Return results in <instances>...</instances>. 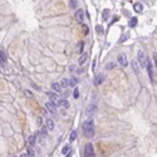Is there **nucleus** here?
<instances>
[{"label": "nucleus", "instance_id": "f257e3e1", "mask_svg": "<svg viewBox=\"0 0 157 157\" xmlns=\"http://www.w3.org/2000/svg\"><path fill=\"white\" fill-rule=\"evenodd\" d=\"M83 133L88 138L94 136V122L92 118H88L87 121H84V123H83Z\"/></svg>", "mask_w": 157, "mask_h": 157}, {"label": "nucleus", "instance_id": "f03ea898", "mask_svg": "<svg viewBox=\"0 0 157 157\" xmlns=\"http://www.w3.org/2000/svg\"><path fill=\"white\" fill-rule=\"evenodd\" d=\"M137 55H138V61L141 63V65L142 67H147V58H146V54H145V52L143 50H138V53H137Z\"/></svg>", "mask_w": 157, "mask_h": 157}, {"label": "nucleus", "instance_id": "7ed1b4c3", "mask_svg": "<svg viewBox=\"0 0 157 157\" xmlns=\"http://www.w3.org/2000/svg\"><path fill=\"white\" fill-rule=\"evenodd\" d=\"M84 157H94L93 146L91 143H87L84 147Z\"/></svg>", "mask_w": 157, "mask_h": 157}, {"label": "nucleus", "instance_id": "20e7f679", "mask_svg": "<svg viewBox=\"0 0 157 157\" xmlns=\"http://www.w3.org/2000/svg\"><path fill=\"white\" fill-rule=\"evenodd\" d=\"M74 16H75V20H77L79 24H82L83 20H84V11H83L82 9H78V10L75 11Z\"/></svg>", "mask_w": 157, "mask_h": 157}, {"label": "nucleus", "instance_id": "39448f33", "mask_svg": "<svg viewBox=\"0 0 157 157\" xmlns=\"http://www.w3.org/2000/svg\"><path fill=\"white\" fill-rule=\"evenodd\" d=\"M117 61H118V63H120V65H121V67H123V68L128 65V59H127L126 54H118Z\"/></svg>", "mask_w": 157, "mask_h": 157}, {"label": "nucleus", "instance_id": "423d86ee", "mask_svg": "<svg viewBox=\"0 0 157 157\" xmlns=\"http://www.w3.org/2000/svg\"><path fill=\"white\" fill-rule=\"evenodd\" d=\"M45 108L50 113H57V104L53 103V102H47L45 103Z\"/></svg>", "mask_w": 157, "mask_h": 157}, {"label": "nucleus", "instance_id": "0eeeda50", "mask_svg": "<svg viewBox=\"0 0 157 157\" xmlns=\"http://www.w3.org/2000/svg\"><path fill=\"white\" fill-rule=\"evenodd\" d=\"M95 108H97V106H95V104H89V106L87 107V112H86V113H87V116H88L89 118H91V117L94 114Z\"/></svg>", "mask_w": 157, "mask_h": 157}, {"label": "nucleus", "instance_id": "6e6552de", "mask_svg": "<svg viewBox=\"0 0 157 157\" xmlns=\"http://www.w3.org/2000/svg\"><path fill=\"white\" fill-rule=\"evenodd\" d=\"M103 82H104V75H103V74H98V75L95 77V79H94V84H95V86H101Z\"/></svg>", "mask_w": 157, "mask_h": 157}, {"label": "nucleus", "instance_id": "1a4fd4ad", "mask_svg": "<svg viewBox=\"0 0 157 157\" xmlns=\"http://www.w3.org/2000/svg\"><path fill=\"white\" fill-rule=\"evenodd\" d=\"M54 122H53V120H50V118H48L47 121H45V127L48 128V131H53L54 129Z\"/></svg>", "mask_w": 157, "mask_h": 157}, {"label": "nucleus", "instance_id": "9d476101", "mask_svg": "<svg viewBox=\"0 0 157 157\" xmlns=\"http://www.w3.org/2000/svg\"><path fill=\"white\" fill-rule=\"evenodd\" d=\"M5 63H6V55H5L4 50L1 49V50H0V64H1V67H4Z\"/></svg>", "mask_w": 157, "mask_h": 157}, {"label": "nucleus", "instance_id": "9b49d317", "mask_svg": "<svg viewBox=\"0 0 157 157\" xmlns=\"http://www.w3.org/2000/svg\"><path fill=\"white\" fill-rule=\"evenodd\" d=\"M57 106L63 107V108H68V107H69V102H68L67 99H59V102H58Z\"/></svg>", "mask_w": 157, "mask_h": 157}, {"label": "nucleus", "instance_id": "f8f14e48", "mask_svg": "<svg viewBox=\"0 0 157 157\" xmlns=\"http://www.w3.org/2000/svg\"><path fill=\"white\" fill-rule=\"evenodd\" d=\"M87 59H88V54H87V53H83V54L79 57V61H78V63L82 65V64H84V63L87 62Z\"/></svg>", "mask_w": 157, "mask_h": 157}, {"label": "nucleus", "instance_id": "ddd939ff", "mask_svg": "<svg viewBox=\"0 0 157 157\" xmlns=\"http://www.w3.org/2000/svg\"><path fill=\"white\" fill-rule=\"evenodd\" d=\"M48 95H49V98H50V102H53V103H55V104H58V102H59V99H58V95H57V94L48 93Z\"/></svg>", "mask_w": 157, "mask_h": 157}, {"label": "nucleus", "instance_id": "4468645a", "mask_svg": "<svg viewBox=\"0 0 157 157\" xmlns=\"http://www.w3.org/2000/svg\"><path fill=\"white\" fill-rule=\"evenodd\" d=\"M133 9H134V11L141 13V11L143 10V5H142V4H140V3H136V4L133 5Z\"/></svg>", "mask_w": 157, "mask_h": 157}, {"label": "nucleus", "instance_id": "2eb2a0df", "mask_svg": "<svg viewBox=\"0 0 157 157\" xmlns=\"http://www.w3.org/2000/svg\"><path fill=\"white\" fill-rule=\"evenodd\" d=\"M52 88H53V91H55L57 93H59V92L62 91L61 83H53V84H52Z\"/></svg>", "mask_w": 157, "mask_h": 157}, {"label": "nucleus", "instance_id": "dca6fc26", "mask_svg": "<svg viewBox=\"0 0 157 157\" xmlns=\"http://www.w3.org/2000/svg\"><path fill=\"white\" fill-rule=\"evenodd\" d=\"M36 134L38 133H35V134H31L30 137H29V146H34V143H35V141H36Z\"/></svg>", "mask_w": 157, "mask_h": 157}, {"label": "nucleus", "instance_id": "f3484780", "mask_svg": "<svg viewBox=\"0 0 157 157\" xmlns=\"http://www.w3.org/2000/svg\"><path fill=\"white\" fill-rule=\"evenodd\" d=\"M128 25H129L131 28H133V27H136V25H137V18H136V16H133V18H131V19H129V23H128Z\"/></svg>", "mask_w": 157, "mask_h": 157}, {"label": "nucleus", "instance_id": "a211bd4d", "mask_svg": "<svg viewBox=\"0 0 157 157\" xmlns=\"http://www.w3.org/2000/svg\"><path fill=\"white\" fill-rule=\"evenodd\" d=\"M146 68H147V72H148L150 79H152V78H153V75H152V64L148 62V63H147V67H146Z\"/></svg>", "mask_w": 157, "mask_h": 157}, {"label": "nucleus", "instance_id": "6ab92c4d", "mask_svg": "<svg viewBox=\"0 0 157 157\" xmlns=\"http://www.w3.org/2000/svg\"><path fill=\"white\" fill-rule=\"evenodd\" d=\"M61 87H62V88H67V87H69V81H68L67 78H63L62 81H61Z\"/></svg>", "mask_w": 157, "mask_h": 157}, {"label": "nucleus", "instance_id": "aec40b11", "mask_svg": "<svg viewBox=\"0 0 157 157\" xmlns=\"http://www.w3.org/2000/svg\"><path fill=\"white\" fill-rule=\"evenodd\" d=\"M77 83H78V79H77L75 77H72V78L69 79V87H75Z\"/></svg>", "mask_w": 157, "mask_h": 157}, {"label": "nucleus", "instance_id": "412c9836", "mask_svg": "<svg viewBox=\"0 0 157 157\" xmlns=\"http://www.w3.org/2000/svg\"><path fill=\"white\" fill-rule=\"evenodd\" d=\"M27 155H28V157H35V152H34V150H33L31 147H28Z\"/></svg>", "mask_w": 157, "mask_h": 157}, {"label": "nucleus", "instance_id": "4be33fe9", "mask_svg": "<svg viewBox=\"0 0 157 157\" xmlns=\"http://www.w3.org/2000/svg\"><path fill=\"white\" fill-rule=\"evenodd\" d=\"M75 138H77V132H75V131L70 132V134H69V141H74Z\"/></svg>", "mask_w": 157, "mask_h": 157}, {"label": "nucleus", "instance_id": "5701e85b", "mask_svg": "<svg viewBox=\"0 0 157 157\" xmlns=\"http://www.w3.org/2000/svg\"><path fill=\"white\" fill-rule=\"evenodd\" d=\"M73 97L74 98H79V89H78V87H74V89H73Z\"/></svg>", "mask_w": 157, "mask_h": 157}, {"label": "nucleus", "instance_id": "b1692460", "mask_svg": "<svg viewBox=\"0 0 157 157\" xmlns=\"http://www.w3.org/2000/svg\"><path fill=\"white\" fill-rule=\"evenodd\" d=\"M108 14H109V10L108 9H104L103 10V14H102L103 15V20H107L108 19Z\"/></svg>", "mask_w": 157, "mask_h": 157}, {"label": "nucleus", "instance_id": "393cba45", "mask_svg": "<svg viewBox=\"0 0 157 157\" xmlns=\"http://www.w3.org/2000/svg\"><path fill=\"white\" fill-rule=\"evenodd\" d=\"M112 68H114V63L109 62V63H107V64H106V69H107V70H111Z\"/></svg>", "mask_w": 157, "mask_h": 157}, {"label": "nucleus", "instance_id": "a878e982", "mask_svg": "<svg viewBox=\"0 0 157 157\" xmlns=\"http://www.w3.org/2000/svg\"><path fill=\"white\" fill-rule=\"evenodd\" d=\"M40 133H42V136H43V137H47L48 128H47V127H43V128H42V131H40Z\"/></svg>", "mask_w": 157, "mask_h": 157}, {"label": "nucleus", "instance_id": "bb28decb", "mask_svg": "<svg viewBox=\"0 0 157 157\" xmlns=\"http://www.w3.org/2000/svg\"><path fill=\"white\" fill-rule=\"evenodd\" d=\"M83 45H84L83 42H79V43H78V53H82V50H83Z\"/></svg>", "mask_w": 157, "mask_h": 157}, {"label": "nucleus", "instance_id": "cd10ccee", "mask_svg": "<svg viewBox=\"0 0 157 157\" xmlns=\"http://www.w3.org/2000/svg\"><path fill=\"white\" fill-rule=\"evenodd\" d=\"M69 151H70V147H69V146H65V147L62 150V153H63V155H67Z\"/></svg>", "mask_w": 157, "mask_h": 157}, {"label": "nucleus", "instance_id": "c85d7f7f", "mask_svg": "<svg viewBox=\"0 0 157 157\" xmlns=\"http://www.w3.org/2000/svg\"><path fill=\"white\" fill-rule=\"evenodd\" d=\"M70 8H77V0H70Z\"/></svg>", "mask_w": 157, "mask_h": 157}, {"label": "nucleus", "instance_id": "c756f323", "mask_svg": "<svg viewBox=\"0 0 157 157\" xmlns=\"http://www.w3.org/2000/svg\"><path fill=\"white\" fill-rule=\"evenodd\" d=\"M153 59H155V65L157 67V53H153Z\"/></svg>", "mask_w": 157, "mask_h": 157}, {"label": "nucleus", "instance_id": "7c9ffc66", "mask_svg": "<svg viewBox=\"0 0 157 157\" xmlns=\"http://www.w3.org/2000/svg\"><path fill=\"white\" fill-rule=\"evenodd\" d=\"M97 31H98V33H102V27H101V25H97Z\"/></svg>", "mask_w": 157, "mask_h": 157}, {"label": "nucleus", "instance_id": "2f4dec72", "mask_svg": "<svg viewBox=\"0 0 157 157\" xmlns=\"http://www.w3.org/2000/svg\"><path fill=\"white\" fill-rule=\"evenodd\" d=\"M19 157H28V155H24V153H23V155H20Z\"/></svg>", "mask_w": 157, "mask_h": 157}]
</instances>
